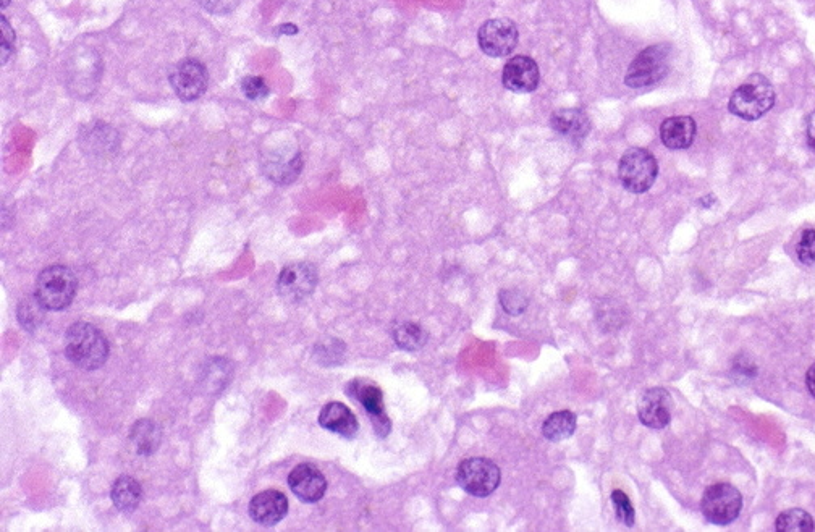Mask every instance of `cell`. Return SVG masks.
Here are the masks:
<instances>
[{
	"label": "cell",
	"mask_w": 815,
	"mask_h": 532,
	"mask_svg": "<svg viewBox=\"0 0 815 532\" xmlns=\"http://www.w3.org/2000/svg\"><path fill=\"white\" fill-rule=\"evenodd\" d=\"M775 104V89L767 76L761 73H754L748 76L743 85L735 89L731 94L730 109L731 114L739 119L754 122L764 117Z\"/></svg>",
	"instance_id": "obj_2"
},
{
	"label": "cell",
	"mask_w": 815,
	"mask_h": 532,
	"mask_svg": "<svg viewBox=\"0 0 815 532\" xmlns=\"http://www.w3.org/2000/svg\"><path fill=\"white\" fill-rule=\"evenodd\" d=\"M170 86L183 102L196 101L206 93L209 73L204 64L196 59H183L169 73Z\"/></svg>",
	"instance_id": "obj_8"
},
{
	"label": "cell",
	"mask_w": 815,
	"mask_h": 532,
	"mask_svg": "<svg viewBox=\"0 0 815 532\" xmlns=\"http://www.w3.org/2000/svg\"><path fill=\"white\" fill-rule=\"evenodd\" d=\"M288 500L279 490H264L250 502V516L261 526H275L287 516Z\"/></svg>",
	"instance_id": "obj_16"
},
{
	"label": "cell",
	"mask_w": 815,
	"mask_h": 532,
	"mask_svg": "<svg viewBox=\"0 0 815 532\" xmlns=\"http://www.w3.org/2000/svg\"><path fill=\"white\" fill-rule=\"evenodd\" d=\"M520 39L518 26L508 18H495L481 26L478 43L484 54L489 57H507L515 51Z\"/></svg>",
	"instance_id": "obj_10"
},
{
	"label": "cell",
	"mask_w": 815,
	"mask_h": 532,
	"mask_svg": "<svg viewBox=\"0 0 815 532\" xmlns=\"http://www.w3.org/2000/svg\"><path fill=\"white\" fill-rule=\"evenodd\" d=\"M392 335L397 347L405 351H419L429 340V334L424 327L416 322H400L393 326Z\"/></svg>",
	"instance_id": "obj_23"
},
{
	"label": "cell",
	"mask_w": 815,
	"mask_h": 532,
	"mask_svg": "<svg viewBox=\"0 0 815 532\" xmlns=\"http://www.w3.org/2000/svg\"><path fill=\"white\" fill-rule=\"evenodd\" d=\"M44 309L46 308L43 304L36 300V296H33V300H23L18 306V319L26 330H34L43 319Z\"/></svg>",
	"instance_id": "obj_26"
},
{
	"label": "cell",
	"mask_w": 815,
	"mask_h": 532,
	"mask_svg": "<svg viewBox=\"0 0 815 532\" xmlns=\"http://www.w3.org/2000/svg\"><path fill=\"white\" fill-rule=\"evenodd\" d=\"M659 175V164L651 151L644 148H631L621 156L618 164V178L621 185L634 195L651 190Z\"/></svg>",
	"instance_id": "obj_5"
},
{
	"label": "cell",
	"mask_w": 815,
	"mask_h": 532,
	"mask_svg": "<svg viewBox=\"0 0 815 532\" xmlns=\"http://www.w3.org/2000/svg\"><path fill=\"white\" fill-rule=\"evenodd\" d=\"M0 28H2V46H0V60L2 65L9 64L12 55L15 54V31L10 26L9 20L2 15L0 17Z\"/></svg>",
	"instance_id": "obj_30"
},
{
	"label": "cell",
	"mask_w": 815,
	"mask_h": 532,
	"mask_svg": "<svg viewBox=\"0 0 815 532\" xmlns=\"http://www.w3.org/2000/svg\"><path fill=\"white\" fill-rule=\"evenodd\" d=\"M241 91L245 94L246 98L250 101H262L266 99L271 93V89L267 86L266 81L261 76H245L241 80Z\"/></svg>",
	"instance_id": "obj_28"
},
{
	"label": "cell",
	"mask_w": 815,
	"mask_h": 532,
	"mask_svg": "<svg viewBox=\"0 0 815 532\" xmlns=\"http://www.w3.org/2000/svg\"><path fill=\"white\" fill-rule=\"evenodd\" d=\"M550 125L557 135L571 143L584 141L591 131V120L583 109H558L550 117Z\"/></svg>",
	"instance_id": "obj_17"
},
{
	"label": "cell",
	"mask_w": 815,
	"mask_h": 532,
	"mask_svg": "<svg viewBox=\"0 0 815 532\" xmlns=\"http://www.w3.org/2000/svg\"><path fill=\"white\" fill-rule=\"evenodd\" d=\"M319 424L327 431L342 435L345 439H355L359 432V423L353 411L340 402L324 406L319 414Z\"/></svg>",
	"instance_id": "obj_18"
},
{
	"label": "cell",
	"mask_w": 815,
	"mask_h": 532,
	"mask_svg": "<svg viewBox=\"0 0 815 532\" xmlns=\"http://www.w3.org/2000/svg\"><path fill=\"white\" fill-rule=\"evenodd\" d=\"M280 33L296 34L298 33V26L292 25V23H287V25H282V28H280Z\"/></svg>",
	"instance_id": "obj_34"
},
{
	"label": "cell",
	"mask_w": 815,
	"mask_h": 532,
	"mask_svg": "<svg viewBox=\"0 0 815 532\" xmlns=\"http://www.w3.org/2000/svg\"><path fill=\"white\" fill-rule=\"evenodd\" d=\"M110 497H112V502H114L117 510L122 511V513H133L140 505L143 489H141L136 479L130 478V476H120L112 486Z\"/></svg>",
	"instance_id": "obj_20"
},
{
	"label": "cell",
	"mask_w": 815,
	"mask_h": 532,
	"mask_svg": "<svg viewBox=\"0 0 815 532\" xmlns=\"http://www.w3.org/2000/svg\"><path fill=\"white\" fill-rule=\"evenodd\" d=\"M65 355L77 368L96 371L109 358V342L98 327L77 322L65 334Z\"/></svg>",
	"instance_id": "obj_1"
},
{
	"label": "cell",
	"mask_w": 815,
	"mask_h": 532,
	"mask_svg": "<svg viewBox=\"0 0 815 532\" xmlns=\"http://www.w3.org/2000/svg\"><path fill=\"white\" fill-rule=\"evenodd\" d=\"M670 59H672L670 44L662 43L647 47L631 62L626 73V85L639 89L659 83L670 72Z\"/></svg>",
	"instance_id": "obj_4"
},
{
	"label": "cell",
	"mask_w": 815,
	"mask_h": 532,
	"mask_svg": "<svg viewBox=\"0 0 815 532\" xmlns=\"http://www.w3.org/2000/svg\"><path fill=\"white\" fill-rule=\"evenodd\" d=\"M612 502L615 511H617L618 521L628 526V528H633L634 523H636V511H634L630 497L623 490H613Z\"/></svg>",
	"instance_id": "obj_27"
},
{
	"label": "cell",
	"mask_w": 815,
	"mask_h": 532,
	"mask_svg": "<svg viewBox=\"0 0 815 532\" xmlns=\"http://www.w3.org/2000/svg\"><path fill=\"white\" fill-rule=\"evenodd\" d=\"M9 4L10 0H2V2H0V7H2V9H7V7H9Z\"/></svg>",
	"instance_id": "obj_35"
},
{
	"label": "cell",
	"mask_w": 815,
	"mask_h": 532,
	"mask_svg": "<svg viewBox=\"0 0 815 532\" xmlns=\"http://www.w3.org/2000/svg\"><path fill=\"white\" fill-rule=\"evenodd\" d=\"M317 267L311 262H295L283 267L277 280V292L288 303H298L313 295L316 290Z\"/></svg>",
	"instance_id": "obj_9"
},
{
	"label": "cell",
	"mask_w": 815,
	"mask_h": 532,
	"mask_svg": "<svg viewBox=\"0 0 815 532\" xmlns=\"http://www.w3.org/2000/svg\"><path fill=\"white\" fill-rule=\"evenodd\" d=\"M539 80L541 73L536 60L526 55H516L503 68V86L513 93H533L539 86Z\"/></svg>",
	"instance_id": "obj_14"
},
{
	"label": "cell",
	"mask_w": 815,
	"mask_h": 532,
	"mask_svg": "<svg viewBox=\"0 0 815 532\" xmlns=\"http://www.w3.org/2000/svg\"><path fill=\"white\" fill-rule=\"evenodd\" d=\"M576 424L578 421L575 413L568 410L555 411L542 424V435L550 442H562L575 434Z\"/></svg>",
	"instance_id": "obj_21"
},
{
	"label": "cell",
	"mask_w": 815,
	"mask_h": 532,
	"mask_svg": "<svg viewBox=\"0 0 815 532\" xmlns=\"http://www.w3.org/2000/svg\"><path fill=\"white\" fill-rule=\"evenodd\" d=\"M806 385L807 390H809V393H811L812 397L815 398V364H812L811 368H809V371H807Z\"/></svg>",
	"instance_id": "obj_33"
},
{
	"label": "cell",
	"mask_w": 815,
	"mask_h": 532,
	"mask_svg": "<svg viewBox=\"0 0 815 532\" xmlns=\"http://www.w3.org/2000/svg\"><path fill=\"white\" fill-rule=\"evenodd\" d=\"M806 135L809 148L815 151V112H812V114L807 117Z\"/></svg>",
	"instance_id": "obj_32"
},
{
	"label": "cell",
	"mask_w": 815,
	"mask_h": 532,
	"mask_svg": "<svg viewBox=\"0 0 815 532\" xmlns=\"http://www.w3.org/2000/svg\"><path fill=\"white\" fill-rule=\"evenodd\" d=\"M743 510V495L731 484H715L707 487L701 500L702 515L717 526H728Z\"/></svg>",
	"instance_id": "obj_7"
},
{
	"label": "cell",
	"mask_w": 815,
	"mask_h": 532,
	"mask_svg": "<svg viewBox=\"0 0 815 532\" xmlns=\"http://www.w3.org/2000/svg\"><path fill=\"white\" fill-rule=\"evenodd\" d=\"M815 523L812 516L806 510H786L778 515L775 521V529L780 532H809L814 531Z\"/></svg>",
	"instance_id": "obj_24"
},
{
	"label": "cell",
	"mask_w": 815,
	"mask_h": 532,
	"mask_svg": "<svg viewBox=\"0 0 815 532\" xmlns=\"http://www.w3.org/2000/svg\"><path fill=\"white\" fill-rule=\"evenodd\" d=\"M796 256L804 266H815V230H804L796 246Z\"/></svg>",
	"instance_id": "obj_29"
},
{
	"label": "cell",
	"mask_w": 815,
	"mask_h": 532,
	"mask_svg": "<svg viewBox=\"0 0 815 532\" xmlns=\"http://www.w3.org/2000/svg\"><path fill=\"white\" fill-rule=\"evenodd\" d=\"M502 481V473L494 461L487 458H468L457 469V482L466 494L473 497H489Z\"/></svg>",
	"instance_id": "obj_6"
},
{
	"label": "cell",
	"mask_w": 815,
	"mask_h": 532,
	"mask_svg": "<svg viewBox=\"0 0 815 532\" xmlns=\"http://www.w3.org/2000/svg\"><path fill=\"white\" fill-rule=\"evenodd\" d=\"M697 127L693 117L689 115H676L665 120L660 127V138L668 149L681 151L688 149L694 143Z\"/></svg>",
	"instance_id": "obj_19"
},
{
	"label": "cell",
	"mask_w": 815,
	"mask_h": 532,
	"mask_svg": "<svg viewBox=\"0 0 815 532\" xmlns=\"http://www.w3.org/2000/svg\"><path fill=\"white\" fill-rule=\"evenodd\" d=\"M347 393L364 406L377 437L385 439L392 432V421L385 413L382 390L377 385L369 384L364 380H353L351 384H348Z\"/></svg>",
	"instance_id": "obj_11"
},
{
	"label": "cell",
	"mask_w": 815,
	"mask_h": 532,
	"mask_svg": "<svg viewBox=\"0 0 815 532\" xmlns=\"http://www.w3.org/2000/svg\"><path fill=\"white\" fill-rule=\"evenodd\" d=\"M77 290V275L70 267L51 266L39 274L34 296L47 311H62L73 303Z\"/></svg>",
	"instance_id": "obj_3"
},
{
	"label": "cell",
	"mask_w": 815,
	"mask_h": 532,
	"mask_svg": "<svg viewBox=\"0 0 815 532\" xmlns=\"http://www.w3.org/2000/svg\"><path fill=\"white\" fill-rule=\"evenodd\" d=\"M303 169V157L295 148H280L264 156L262 170L269 180L277 185H290L300 177Z\"/></svg>",
	"instance_id": "obj_13"
},
{
	"label": "cell",
	"mask_w": 815,
	"mask_h": 532,
	"mask_svg": "<svg viewBox=\"0 0 815 532\" xmlns=\"http://www.w3.org/2000/svg\"><path fill=\"white\" fill-rule=\"evenodd\" d=\"M638 416L644 426L663 429L672 423L673 398L662 387H654L642 393L638 403Z\"/></svg>",
	"instance_id": "obj_12"
},
{
	"label": "cell",
	"mask_w": 815,
	"mask_h": 532,
	"mask_svg": "<svg viewBox=\"0 0 815 532\" xmlns=\"http://www.w3.org/2000/svg\"><path fill=\"white\" fill-rule=\"evenodd\" d=\"M288 486L301 502L316 503L326 495L327 479L316 466L300 465L288 476Z\"/></svg>",
	"instance_id": "obj_15"
},
{
	"label": "cell",
	"mask_w": 815,
	"mask_h": 532,
	"mask_svg": "<svg viewBox=\"0 0 815 532\" xmlns=\"http://www.w3.org/2000/svg\"><path fill=\"white\" fill-rule=\"evenodd\" d=\"M161 429L149 419H141L131 429L130 440L140 455H153L161 444Z\"/></svg>",
	"instance_id": "obj_22"
},
{
	"label": "cell",
	"mask_w": 815,
	"mask_h": 532,
	"mask_svg": "<svg viewBox=\"0 0 815 532\" xmlns=\"http://www.w3.org/2000/svg\"><path fill=\"white\" fill-rule=\"evenodd\" d=\"M199 5L212 15H229L237 9L241 0H198Z\"/></svg>",
	"instance_id": "obj_31"
},
{
	"label": "cell",
	"mask_w": 815,
	"mask_h": 532,
	"mask_svg": "<svg viewBox=\"0 0 815 532\" xmlns=\"http://www.w3.org/2000/svg\"><path fill=\"white\" fill-rule=\"evenodd\" d=\"M500 304H502L503 311L510 314V316H520L526 309H528L529 298L524 295L521 290L516 288H507L502 290L499 295Z\"/></svg>",
	"instance_id": "obj_25"
}]
</instances>
